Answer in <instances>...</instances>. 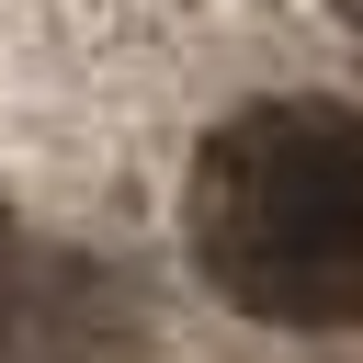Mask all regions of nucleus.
<instances>
[{
	"label": "nucleus",
	"instance_id": "f257e3e1",
	"mask_svg": "<svg viewBox=\"0 0 363 363\" xmlns=\"http://www.w3.org/2000/svg\"><path fill=\"white\" fill-rule=\"evenodd\" d=\"M182 227L227 306L284 329L363 318V125L329 102H261L216 125Z\"/></svg>",
	"mask_w": 363,
	"mask_h": 363
},
{
	"label": "nucleus",
	"instance_id": "f03ea898",
	"mask_svg": "<svg viewBox=\"0 0 363 363\" xmlns=\"http://www.w3.org/2000/svg\"><path fill=\"white\" fill-rule=\"evenodd\" d=\"M340 11H352V23H363V0H340Z\"/></svg>",
	"mask_w": 363,
	"mask_h": 363
}]
</instances>
